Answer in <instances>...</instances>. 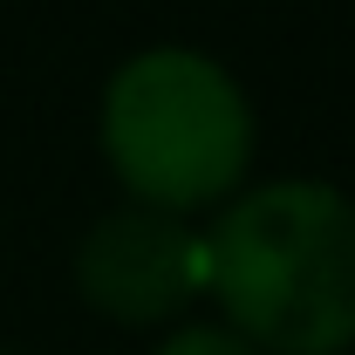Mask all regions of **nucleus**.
<instances>
[{
	"instance_id": "20e7f679",
	"label": "nucleus",
	"mask_w": 355,
	"mask_h": 355,
	"mask_svg": "<svg viewBox=\"0 0 355 355\" xmlns=\"http://www.w3.org/2000/svg\"><path fill=\"white\" fill-rule=\"evenodd\" d=\"M150 355H260V349H253V342H239L225 321H178Z\"/></svg>"
},
{
	"instance_id": "7ed1b4c3",
	"label": "nucleus",
	"mask_w": 355,
	"mask_h": 355,
	"mask_svg": "<svg viewBox=\"0 0 355 355\" xmlns=\"http://www.w3.org/2000/svg\"><path fill=\"white\" fill-rule=\"evenodd\" d=\"M76 294L116 328H164L205 294V232L130 198L83 232Z\"/></svg>"
},
{
	"instance_id": "f257e3e1",
	"label": "nucleus",
	"mask_w": 355,
	"mask_h": 355,
	"mask_svg": "<svg viewBox=\"0 0 355 355\" xmlns=\"http://www.w3.org/2000/svg\"><path fill=\"white\" fill-rule=\"evenodd\" d=\"M205 294L260 355L355 349V198L321 178L232 191L205 232Z\"/></svg>"
},
{
	"instance_id": "f03ea898",
	"label": "nucleus",
	"mask_w": 355,
	"mask_h": 355,
	"mask_svg": "<svg viewBox=\"0 0 355 355\" xmlns=\"http://www.w3.org/2000/svg\"><path fill=\"white\" fill-rule=\"evenodd\" d=\"M103 157L137 205L205 212L239 191L253 164V110L198 48H144L103 89Z\"/></svg>"
}]
</instances>
